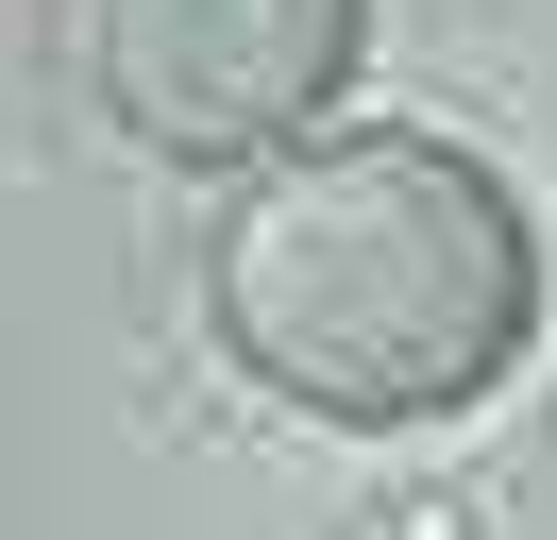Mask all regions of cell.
<instances>
[{
    "instance_id": "obj_1",
    "label": "cell",
    "mask_w": 557,
    "mask_h": 540,
    "mask_svg": "<svg viewBox=\"0 0 557 540\" xmlns=\"http://www.w3.org/2000/svg\"><path fill=\"white\" fill-rule=\"evenodd\" d=\"M203 321L271 405L355 439H422L490 405L541 338V220L490 152L422 119L372 135H287L237 169L203 236Z\"/></svg>"
},
{
    "instance_id": "obj_2",
    "label": "cell",
    "mask_w": 557,
    "mask_h": 540,
    "mask_svg": "<svg viewBox=\"0 0 557 540\" xmlns=\"http://www.w3.org/2000/svg\"><path fill=\"white\" fill-rule=\"evenodd\" d=\"M355 51H372V0H102V34H85L102 119L170 169H253L321 135Z\"/></svg>"
}]
</instances>
